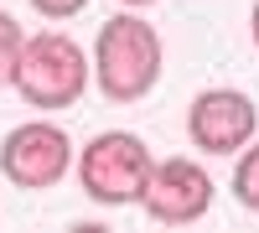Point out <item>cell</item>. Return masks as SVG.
Wrapping results in <instances>:
<instances>
[{"label":"cell","instance_id":"6da1fadb","mask_svg":"<svg viewBox=\"0 0 259 233\" xmlns=\"http://www.w3.org/2000/svg\"><path fill=\"white\" fill-rule=\"evenodd\" d=\"M161 62H166V47H161L156 26L135 11H124L99 26L89 78L99 83V94L109 104H135L161 83Z\"/></svg>","mask_w":259,"mask_h":233},{"label":"cell","instance_id":"8992f818","mask_svg":"<svg viewBox=\"0 0 259 233\" xmlns=\"http://www.w3.org/2000/svg\"><path fill=\"white\" fill-rule=\"evenodd\" d=\"M140 207H145L150 223H166V228L207 218V207H212V176H207V166L187 161V156L156 161L145 192H140Z\"/></svg>","mask_w":259,"mask_h":233},{"label":"cell","instance_id":"ba28073f","mask_svg":"<svg viewBox=\"0 0 259 233\" xmlns=\"http://www.w3.org/2000/svg\"><path fill=\"white\" fill-rule=\"evenodd\" d=\"M21 41H26V31H21V21H16L11 11H0V88H6V83H11V73H16Z\"/></svg>","mask_w":259,"mask_h":233},{"label":"cell","instance_id":"8fae6325","mask_svg":"<svg viewBox=\"0 0 259 233\" xmlns=\"http://www.w3.org/2000/svg\"><path fill=\"white\" fill-rule=\"evenodd\" d=\"M124 6H130V11H140V6H156V0H124Z\"/></svg>","mask_w":259,"mask_h":233},{"label":"cell","instance_id":"3957f363","mask_svg":"<svg viewBox=\"0 0 259 233\" xmlns=\"http://www.w3.org/2000/svg\"><path fill=\"white\" fill-rule=\"evenodd\" d=\"M150 145L130 130H99L78 151V187L99 207H135L145 181H150Z\"/></svg>","mask_w":259,"mask_h":233},{"label":"cell","instance_id":"7a4b0ae2","mask_svg":"<svg viewBox=\"0 0 259 233\" xmlns=\"http://www.w3.org/2000/svg\"><path fill=\"white\" fill-rule=\"evenodd\" d=\"M11 88L31 109H73L89 88V52L68 31H36L21 41Z\"/></svg>","mask_w":259,"mask_h":233},{"label":"cell","instance_id":"9c48e42d","mask_svg":"<svg viewBox=\"0 0 259 233\" xmlns=\"http://www.w3.org/2000/svg\"><path fill=\"white\" fill-rule=\"evenodd\" d=\"M31 11H41L47 21H73L78 11H89V0H31Z\"/></svg>","mask_w":259,"mask_h":233},{"label":"cell","instance_id":"277c9868","mask_svg":"<svg viewBox=\"0 0 259 233\" xmlns=\"http://www.w3.org/2000/svg\"><path fill=\"white\" fill-rule=\"evenodd\" d=\"M73 171V140L52 119H26L0 140V176L21 192H47Z\"/></svg>","mask_w":259,"mask_h":233},{"label":"cell","instance_id":"5b68a950","mask_svg":"<svg viewBox=\"0 0 259 233\" xmlns=\"http://www.w3.org/2000/svg\"><path fill=\"white\" fill-rule=\"evenodd\" d=\"M187 135L202 156H239L259 135V109L239 88H202L187 109Z\"/></svg>","mask_w":259,"mask_h":233},{"label":"cell","instance_id":"52a82bcc","mask_svg":"<svg viewBox=\"0 0 259 233\" xmlns=\"http://www.w3.org/2000/svg\"><path fill=\"white\" fill-rule=\"evenodd\" d=\"M233 197H239V207L259 213V135L239 151V166H233Z\"/></svg>","mask_w":259,"mask_h":233},{"label":"cell","instance_id":"30bf717a","mask_svg":"<svg viewBox=\"0 0 259 233\" xmlns=\"http://www.w3.org/2000/svg\"><path fill=\"white\" fill-rule=\"evenodd\" d=\"M249 36H254V47H259V0H254V11H249Z\"/></svg>","mask_w":259,"mask_h":233}]
</instances>
